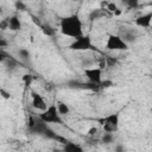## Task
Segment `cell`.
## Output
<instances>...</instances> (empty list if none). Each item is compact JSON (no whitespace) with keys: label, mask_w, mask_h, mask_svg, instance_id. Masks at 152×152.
Instances as JSON below:
<instances>
[{"label":"cell","mask_w":152,"mask_h":152,"mask_svg":"<svg viewBox=\"0 0 152 152\" xmlns=\"http://www.w3.org/2000/svg\"><path fill=\"white\" fill-rule=\"evenodd\" d=\"M59 31L63 36L76 39L82 37L83 33V23L78 14H70L63 17L59 21Z\"/></svg>","instance_id":"6da1fadb"},{"label":"cell","mask_w":152,"mask_h":152,"mask_svg":"<svg viewBox=\"0 0 152 152\" xmlns=\"http://www.w3.org/2000/svg\"><path fill=\"white\" fill-rule=\"evenodd\" d=\"M38 118L48 125H51V124L63 125L64 124V121L62 119V115L59 114V112L57 109L56 103H51L44 112H40V114H38Z\"/></svg>","instance_id":"7a4b0ae2"},{"label":"cell","mask_w":152,"mask_h":152,"mask_svg":"<svg viewBox=\"0 0 152 152\" xmlns=\"http://www.w3.org/2000/svg\"><path fill=\"white\" fill-rule=\"evenodd\" d=\"M99 124L102 126V131L107 133H116L119 131L120 125V113L108 114L101 119H99Z\"/></svg>","instance_id":"3957f363"},{"label":"cell","mask_w":152,"mask_h":152,"mask_svg":"<svg viewBox=\"0 0 152 152\" xmlns=\"http://www.w3.org/2000/svg\"><path fill=\"white\" fill-rule=\"evenodd\" d=\"M106 49L109 51H127L129 45L121 38L120 34H109L106 42Z\"/></svg>","instance_id":"277c9868"},{"label":"cell","mask_w":152,"mask_h":152,"mask_svg":"<svg viewBox=\"0 0 152 152\" xmlns=\"http://www.w3.org/2000/svg\"><path fill=\"white\" fill-rule=\"evenodd\" d=\"M68 49L72 50V51H88V50H93L94 45H93L90 36L83 34L82 37H78V38L74 39L72 43L69 44Z\"/></svg>","instance_id":"5b68a950"},{"label":"cell","mask_w":152,"mask_h":152,"mask_svg":"<svg viewBox=\"0 0 152 152\" xmlns=\"http://www.w3.org/2000/svg\"><path fill=\"white\" fill-rule=\"evenodd\" d=\"M86 78L89 81V83L96 84L100 87L101 82H102V69L101 68H86L83 70Z\"/></svg>","instance_id":"8992f818"},{"label":"cell","mask_w":152,"mask_h":152,"mask_svg":"<svg viewBox=\"0 0 152 152\" xmlns=\"http://www.w3.org/2000/svg\"><path fill=\"white\" fill-rule=\"evenodd\" d=\"M31 103H32V107L39 112H44L49 107L46 104L45 100L43 99V96L40 94H38L37 91H31Z\"/></svg>","instance_id":"52a82bcc"},{"label":"cell","mask_w":152,"mask_h":152,"mask_svg":"<svg viewBox=\"0 0 152 152\" xmlns=\"http://www.w3.org/2000/svg\"><path fill=\"white\" fill-rule=\"evenodd\" d=\"M152 24V12L142 13L135 19V25L141 28H148Z\"/></svg>","instance_id":"ba28073f"},{"label":"cell","mask_w":152,"mask_h":152,"mask_svg":"<svg viewBox=\"0 0 152 152\" xmlns=\"http://www.w3.org/2000/svg\"><path fill=\"white\" fill-rule=\"evenodd\" d=\"M7 20V24H8V30H11V31H20L21 30V27H23V24H21V20L19 19V17L17 15V14H14V15H11L8 19H6Z\"/></svg>","instance_id":"9c48e42d"},{"label":"cell","mask_w":152,"mask_h":152,"mask_svg":"<svg viewBox=\"0 0 152 152\" xmlns=\"http://www.w3.org/2000/svg\"><path fill=\"white\" fill-rule=\"evenodd\" d=\"M62 152H84V150L80 144H77L75 141H71V140H68L63 145Z\"/></svg>","instance_id":"30bf717a"},{"label":"cell","mask_w":152,"mask_h":152,"mask_svg":"<svg viewBox=\"0 0 152 152\" xmlns=\"http://www.w3.org/2000/svg\"><path fill=\"white\" fill-rule=\"evenodd\" d=\"M121 36V38L127 43V44H129V43H132V42H135V39H137V31H134V30H132V28H128V30H125L124 32H122V34H120Z\"/></svg>","instance_id":"8fae6325"},{"label":"cell","mask_w":152,"mask_h":152,"mask_svg":"<svg viewBox=\"0 0 152 152\" xmlns=\"http://www.w3.org/2000/svg\"><path fill=\"white\" fill-rule=\"evenodd\" d=\"M57 109H58V112H59V114L61 115H68L69 113H70V108H69V106L65 103V102H63V101H57Z\"/></svg>","instance_id":"7c38bea8"},{"label":"cell","mask_w":152,"mask_h":152,"mask_svg":"<svg viewBox=\"0 0 152 152\" xmlns=\"http://www.w3.org/2000/svg\"><path fill=\"white\" fill-rule=\"evenodd\" d=\"M106 12H108L106 8H97V10H94L90 14H89V19L94 20V19H99L100 17H103L106 14Z\"/></svg>","instance_id":"4fadbf2b"},{"label":"cell","mask_w":152,"mask_h":152,"mask_svg":"<svg viewBox=\"0 0 152 152\" xmlns=\"http://www.w3.org/2000/svg\"><path fill=\"white\" fill-rule=\"evenodd\" d=\"M101 141L106 145H109L114 141V133H107V132H103L102 137H101Z\"/></svg>","instance_id":"5bb4252c"},{"label":"cell","mask_w":152,"mask_h":152,"mask_svg":"<svg viewBox=\"0 0 152 152\" xmlns=\"http://www.w3.org/2000/svg\"><path fill=\"white\" fill-rule=\"evenodd\" d=\"M18 56H19V58H20V59L26 61V59H28V58H30L31 53H30V51H28L27 49H20V50L18 51Z\"/></svg>","instance_id":"9a60e30c"},{"label":"cell","mask_w":152,"mask_h":152,"mask_svg":"<svg viewBox=\"0 0 152 152\" xmlns=\"http://www.w3.org/2000/svg\"><path fill=\"white\" fill-rule=\"evenodd\" d=\"M21 80L25 83V86H31V83L33 81V76L30 75V74H25V75H23V78Z\"/></svg>","instance_id":"2e32d148"},{"label":"cell","mask_w":152,"mask_h":152,"mask_svg":"<svg viewBox=\"0 0 152 152\" xmlns=\"http://www.w3.org/2000/svg\"><path fill=\"white\" fill-rule=\"evenodd\" d=\"M114 152H127V148L124 144H116L114 146Z\"/></svg>","instance_id":"e0dca14e"},{"label":"cell","mask_w":152,"mask_h":152,"mask_svg":"<svg viewBox=\"0 0 152 152\" xmlns=\"http://www.w3.org/2000/svg\"><path fill=\"white\" fill-rule=\"evenodd\" d=\"M126 5L129 8H135L139 6V1L138 0H128V1H126Z\"/></svg>","instance_id":"ac0fdd59"},{"label":"cell","mask_w":152,"mask_h":152,"mask_svg":"<svg viewBox=\"0 0 152 152\" xmlns=\"http://www.w3.org/2000/svg\"><path fill=\"white\" fill-rule=\"evenodd\" d=\"M97 132H99V128L94 126V127H90V128L88 129V133H87V134H88L89 137H95V135L97 134Z\"/></svg>","instance_id":"d6986e66"},{"label":"cell","mask_w":152,"mask_h":152,"mask_svg":"<svg viewBox=\"0 0 152 152\" xmlns=\"http://www.w3.org/2000/svg\"><path fill=\"white\" fill-rule=\"evenodd\" d=\"M112 86H114V83H113L112 81L106 80V81H102V82H101L100 88H109V87H112Z\"/></svg>","instance_id":"ffe728a7"},{"label":"cell","mask_w":152,"mask_h":152,"mask_svg":"<svg viewBox=\"0 0 152 152\" xmlns=\"http://www.w3.org/2000/svg\"><path fill=\"white\" fill-rule=\"evenodd\" d=\"M0 94H1V96H2L4 99H6V100H10V97H11V94H10V93H7L4 88H1V89H0Z\"/></svg>","instance_id":"44dd1931"},{"label":"cell","mask_w":152,"mask_h":152,"mask_svg":"<svg viewBox=\"0 0 152 152\" xmlns=\"http://www.w3.org/2000/svg\"><path fill=\"white\" fill-rule=\"evenodd\" d=\"M14 5H15V7H17V10H21V11H24V10H26V7H25V5H24L23 2H15Z\"/></svg>","instance_id":"7402d4cb"},{"label":"cell","mask_w":152,"mask_h":152,"mask_svg":"<svg viewBox=\"0 0 152 152\" xmlns=\"http://www.w3.org/2000/svg\"><path fill=\"white\" fill-rule=\"evenodd\" d=\"M151 77H152V72H151Z\"/></svg>","instance_id":"603a6c76"}]
</instances>
